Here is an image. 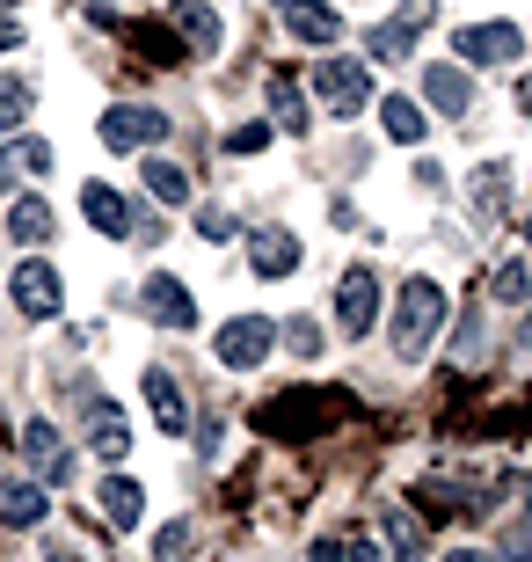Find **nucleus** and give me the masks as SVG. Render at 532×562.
I'll use <instances>...</instances> for the list:
<instances>
[{"mask_svg":"<svg viewBox=\"0 0 532 562\" xmlns=\"http://www.w3.org/2000/svg\"><path fill=\"white\" fill-rule=\"evenodd\" d=\"M88 453H95V460H124V453H132V424H124V409H117V402H103V395H95V402H88Z\"/></svg>","mask_w":532,"mask_h":562,"instance_id":"obj_10","label":"nucleus"},{"mask_svg":"<svg viewBox=\"0 0 532 562\" xmlns=\"http://www.w3.org/2000/svg\"><path fill=\"white\" fill-rule=\"evenodd\" d=\"M197 548H190V519H168L161 533H154V562H190Z\"/></svg>","mask_w":532,"mask_h":562,"instance_id":"obj_30","label":"nucleus"},{"mask_svg":"<svg viewBox=\"0 0 532 562\" xmlns=\"http://www.w3.org/2000/svg\"><path fill=\"white\" fill-rule=\"evenodd\" d=\"M22 44V15H0V52H15Z\"/></svg>","mask_w":532,"mask_h":562,"instance_id":"obj_34","label":"nucleus"},{"mask_svg":"<svg viewBox=\"0 0 532 562\" xmlns=\"http://www.w3.org/2000/svg\"><path fill=\"white\" fill-rule=\"evenodd\" d=\"M44 555H52V562H81V555H73V548H66V541H52V548H44Z\"/></svg>","mask_w":532,"mask_h":562,"instance_id":"obj_38","label":"nucleus"},{"mask_svg":"<svg viewBox=\"0 0 532 562\" xmlns=\"http://www.w3.org/2000/svg\"><path fill=\"white\" fill-rule=\"evenodd\" d=\"M423 103L445 110V117H467V103H474L467 66H423Z\"/></svg>","mask_w":532,"mask_h":562,"instance_id":"obj_15","label":"nucleus"},{"mask_svg":"<svg viewBox=\"0 0 532 562\" xmlns=\"http://www.w3.org/2000/svg\"><path fill=\"white\" fill-rule=\"evenodd\" d=\"M387 555L394 562H423V533H416V519H409V512H401V504H394V512H387Z\"/></svg>","mask_w":532,"mask_h":562,"instance_id":"obj_26","label":"nucleus"},{"mask_svg":"<svg viewBox=\"0 0 532 562\" xmlns=\"http://www.w3.org/2000/svg\"><path fill=\"white\" fill-rule=\"evenodd\" d=\"M248 263H256V278H292V271H299V234L256 227V234H248Z\"/></svg>","mask_w":532,"mask_h":562,"instance_id":"obj_11","label":"nucleus"},{"mask_svg":"<svg viewBox=\"0 0 532 562\" xmlns=\"http://www.w3.org/2000/svg\"><path fill=\"white\" fill-rule=\"evenodd\" d=\"M518 52H525V37L511 22H467L460 30V59H474V66H518Z\"/></svg>","mask_w":532,"mask_h":562,"instance_id":"obj_9","label":"nucleus"},{"mask_svg":"<svg viewBox=\"0 0 532 562\" xmlns=\"http://www.w3.org/2000/svg\"><path fill=\"white\" fill-rule=\"evenodd\" d=\"M409 30H416V22H380V30L365 37V52H372V59H409Z\"/></svg>","mask_w":532,"mask_h":562,"instance_id":"obj_29","label":"nucleus"},{"mask_svg":"<svg viewBox=\"0 0 532 562\" xmlns=\"http://www.w3.org/2000/svg\"><path fill=\"white\" fill-rule=\"evenodd\" d=\"M438 329H445V285L438 278H409L401 285V307H394V351L416 366L438 344Z\"/></svg>","mask_w":532,"mask_h":562,"instance_id":"obj_1","label":"nucleus"},{"mask_svg":"<svg viewBox=\"0 0 532 562\" xmlns=\"http://www.w3.org/2000/svg\"><path fill=\"white\" fill-rule=\"evenodd\" d=\"M489 300H496V307H525V300H532V271H525V263H503V271L489 278Z\"/></svg>","mask_w":532,"mask_h":562,"instance_id":"obj_27","label":"nucleus"},{"mask_svg":"<svg viewBox=\"0 0 532 562\" xmlns=\"http://www.w3.org/2000/svg\"><path fill=\"white\" fill-rule=\"evenodd\" d=\"M270 344H278V322H270V314H234V322L212 336V351H219L226 373H256L270 358Z\"/></svg>","mask_w":532,"mask_h":562,"instance_id":"obj_2","label":"nucleus"},{"mask_svg":"<svg viewBox=\"0 0 532 562\" xmlns=\"http://www.w3.org/2000/svg\"><path fill=\"white\" fill-rule=\"evenodd\" d=\"M307 562H343V541H314V548H307Z\"/></svg>","mask_w":532,"mask_h":562,"instance_id":"obj_35","label":"nucleus"},{"mask_svg":"<svg viewBox=\"0 0 532 562\" xmlns=\"http://www.w3.org/2000/svg\"><path fill=\"white\" fill-rule=\"evenodd\" d=\"M321 409H328V402H314V395H285V402H270L256 424L278 431V438H307V431H321Z\"/></svg>","mask_w":532,"mask_h":562,"instance_id":"obj_16","label":"nucleus"},{"mask_svg":"<svg viewBox=\"0 0 532 562\" xmlns=\"http://www.w3.org/2000/svg\"><path fill=\"white\" fill-rule=\"evenodd\" d=\"M518 103H525V110H532V81H525V88H518Z\"/></svg>","mask_w":532,"mask_h":562,"instance_id":"obj_40","label":"nucleus"},{"mask_svg":"<svg viewBox=\"0 0 532 562\" xmlns=\"http://www.w3.org/2000/svg\"><path fill=\"white\" fill-rule=\"evenodd\" d=\"M270 110H278V132H314L307 95H299V81H292V74H270Z\"/></svg>","mask_w":532,"mask_h":562,"instance_id":"obj_21","label":"nucleus"},{"mask_svg":"<svg viewBox=\"0 0 532 562\" xmlns=\"http://www.w3.org/2000/svg\"><path fill=\"white\" fill-rule=\"evenodd\" d=\"M30 103H37V88L22 81V74H0V132H22Z\"/></svg>","mask_w":532,"mask_h":562,"instance_id":"obj_25","label":"nucleus"},{"mask_svg":"<svg viewBox=\"0 0 532 562\" xmlns=\"http://www.w3.org/2000/svg\"><path fill=\"white\" fill-rule=\"evenodd\" d=\"M372 314H380V278H372V263H350L336 285V322H343V336H372Z\"/></svg>","mask_w":532,"mask_h":562,"instance_id":"obj_8","label":"nucleus"},{"mask_svg":"<svg viewBox=\"0 0 532 562\" xmlns=\"http://www.w3.org/2000/svg\"><path fill=\"white\" fill-rule=\"evenodd\" d=\"M380 125H387L394 146H416L423 139V110H416L409 95H387V103H380Z\"/></svg>","mask_w":532,"mask_h":562,"instance_id":"obj_23","label":"nucleus"},{"mask_svg":"<svg viewBox=\"0 0 532 562\" xmlns=\"http://www.w3.org/2000/svg\"><path fill=\"white\" fill-rule=\"evenodd\" d=\"M139 190L154 198V205H183V198H190V176L176 161H146L139 168Z\"/></svg>","mask_w":532,"mask_h":562,"instance_id":"obj_22","label":"nucleus"},{"mask_svg":"<svg viewBox=\"0 0 532 562\" xmlns=\"http://www.w3.org/2000/svg\"><path fill=\"white\" fill-rule=\"evenodd\" d=\"M278 15H285V30L299 44H336V37H343V15H336L328 0H285Z\"/></svg>","mask_w":532,"mask_h":562,"instance_id":"obj_14","label":"nucleus"},{"mask_svg":"<svg viewBox=\"0 0 532 562\" xmlns=\"http://www.w3.org/2000/svg\"><path fill=\"white\" fill-rule=\"evenodd\" d=\"M139 387H146V409H154V424L161 431H190V409H183V387L161 373V366H146L139 373Z\"/></svg>","mask_w":532,"mask_h":562,"instance_id":"obj_17","label":"nucleus"},{"mask_svg":"<svg viewBox=\"0 0 532 562\" xmlns=\"http://www.w3.org/2000/svg\"><path fill=\"white\" fill-rule=\"evenodd\" d=\"M270 146V125H241V132H226V154H263Z\"/></svg>","mask_w":532,"mask_h":562,"instance_id":"obj_33","label":"nucleus"},{"mask_svg":"<svg viewBox=\"0 0 532 562\" xmlns=\"http://www.w3.org/2000/svg\"><path fill=\"white\" fill-rule=\"evenodd\" d=\"M314 95H321L336 117H358L372 103V66L365 59H321L314 66Z\"/></svg>","mask_w":532,"mask_h":562,"instance_id":"obj_3","label":"nucleus"},{"mask_svg":"<svg viewBox=\"0 0 532 562\" xmlns=\"http://www.w3.org/2000/svg\"><path fill=\"white\" fill-rule=\"evenodd\" d=\"M103 512H110V526H124V533H139L146 490H139L132 475H103Z\"/></svg>","mask_w":532,"mask_h":562,"instance_id":"obj_20","label":"nucleus"},{"mask_svg":"<svg viewBox=\"0 0 532 562\" xmlns=\"http://www.w3.org/2000/svg\"><path fill=\"white\" fill-rule=\"evenodd\" d=\"M197 234H205V241H234V212L205 205V212H197Z\"/></svg>","mask_w":532,"mask_h":562,"instance_id":"obj_32","label":"nucleus"},{"mask_svg":"<svg viewBox=\"0 0 532 562\" xmlns=\"http://www.w3.org/2000/svg\"><path fill=\"white\" fill-rule=\"evenodd\" d=\"M168 15H176V37H183L197 59H212V52H219L226 30H219V8H212V0H176Z\"/></svg>","mask_w":532,"mask_h":562,"instance_id":"obj_12","label":"nucleus"},{"mask_svg":"<svg viewBox=\"0 0 532 562\" xmlns=\"http://www.w3.org/2000/svg\"><path fill=\"white\" fill-rule=\"evenodd\" d=\"M154 139H168V117H161V110H146V103L103 110V146H110V154H139V146H154Z\"/></svg>","mask_w":532,"mask_h":562,"instance_id":"obj_7","label":"nucleus"},{"mask_svg":"<svg viewBox=\"0 0 532 562\" xmlns=\"http://www.w3.org/2000/svg\"><path fill=\"white\" fill-rule=\"evenodd\" d=\"M445 562H489V555H482V548H452Z\"/></svg>","mask_w":532,"mask_h":562,"instance_id":"obj_39","label":"nucleus"},{"mask_svg":"<svg viewBox=\"0 0 532 562\" xmlns=\"http://www.w3.org/2000/svg\"><path fill=\"white\" fill-rule=\"evenodd\" d=\"M44 512H52V497H44L37 475L0 482V519H8V526H44Z\"/></svg>","mask_w":532,"mask_h":562,"instance_id":"obj_18","label":"nucleus"},{"mask_svg":"<svg viewBox=\"0 0 532 562\" xmlns=\"http://www.w3.org/2000/svg\"><path fill=\"white\" fill-rule=\"evenodd\" d=\"M503 190H511V168H503V161H482V168H474V205L489 212V220H496L503 205H511Z\"/></svg>","mask_w":532,"mask_h":562,"instance_id":"obj_24","label":"nucleus"},{"mask_svg":"<svg viewBox=\"0 0 532 562\" xmlns=\"http://www.w3.org/2000/svg\"><path fill=\"white\" fill-rule=\"evenodd\" d=\"M525 249H532V220H525Z\"/></svg>","mask_w":532,"mask_h":562,"instance_id":"obj_41","label":"nucleus"},{"mask_svg":"<svg viewBox=\"0 0 532 562\" xmlns=\"http://www.w3.org/2000/svg\"><path fill=\"white\" fill-rule=\"evenodd\" d=\"M285 344H292V358H321V329H314V314H299V322H285Z\"/></svg>","mask_w":532,"mask_h":562,"instance_id":"obj_31","label":"nucleus"},{"mask_svg":"<svg viewBox=\"0 0 532 562\" xmlns=\"http://www.w3.org/2000/svg\"><path fill=\"white\" fill-rule=\"evenodd\" d=\"M15 438H22V460H30V475H37L44 490H52V482H73V453H66V438L44 417H22Z\"/></svg>","mask_w":532,"mask_h":562,"instance_id":"obj_6","label":"nucleus"},{"mask_svg":"<svg viewBox=\"0 0 532 562\" xmlns=\"http://www.w3.org/2000/svg\"><path fill=\"white\" fill-rule=\"evenodd\" d=\"M139 314L154 322V329H197V300H190L183 278H168V271H154L139 285Z\"/></svg>","mask_w":532,"mask_h":562,"instance_id":"obj_5","label":"nucleus"},{"mask_svg":"<svg viewBox=\"0 0 532 562\" xmlns=\"http://www.w3.org/2000/svg\"><path fill=\"white\" fill-rule=\"evenodd\" d=\"M81 212H88V227L110 234V241H124V234H132V205H124L117 183H81Z\"/></svg>","mask_w":532,"mask_h":562,"instance_id":"obj_13","label":"nucleus"},{"mask_svg":"<svg viewBox=\"0 0 532 562\" xmlns=\"http://www.w3.org/2000/svg\"><path fill=\"white\" fill-rule=\"evenodd\" d=\"M15 168H30V176H44V168H52V146H44V139H15L8 154H0V176H15Z\"/></svg>","mask_w":532,"mask_h":562,"instance_id":"obj_28","label":"nucleus"},{"mask_svg":"<svg viewBox=\"0 0 532 562\" xmlns=\"http://www.w3.org/2000/svg\"><path fill=\"white\" fill-rule=\"evenodd\" d=\"M503 555H511V562H532V533H511V541H503Z\"/></svg>","mask_w":532,"mask_h":562,"instance_id":"obj_36","label":"nucleus"},{"mask_svg":"<svg viewBox=\"0 0 532 562\" xmlns=\"http://www.w3.org/2000/svg\"><path fill=\"white\" fill-rule=\"evenodd\" d=\"M350 562H387V555H380L372 541H350Z\"/></svg>","mask_w":532,"mask_h":562,"instance_id":"obj_37","label":"nucleus"},{"mask_svg":"<svg viewBox=\"0 0 532 562\" xmlns=\"http://www.w3.org/2000/svg\"><path fill=\"white\" fill-rule=\"evenodd\" d=\"M8 234H15L22 249H44V241H52V212H44L37 190H22L15 205H8Z\"/></svg>","mask_w":532,"mask_h":562,"instance_id":"obj_19","label":"nucleus"},{"mask_svg":"<svg viewBox=\"0 0 532 562\" xmlns=\"http://www.w3.org/2000/svg\"><path fill=\"white\" fill-rule=\"evenodd\" d=\"M8 292H15V307H22V322H59V307H66V292H59V271L52 263H15V278H8Z\"/></svg>","mask_w":532,"mask_h":562,"instance_id":"obj_4","label":"nucleus"}]
</instances>
